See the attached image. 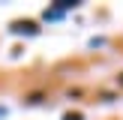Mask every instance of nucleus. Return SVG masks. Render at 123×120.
I'll use <instances>...</instances> for the list:
<instances>
[{
    "instance_id": "f03ea898",
    "label": "nucleus",
    "mask_w": 123,
    "mask_h": 120,
    "mask_svg": "<svg viewBox=\"0 0 123 120\" xmlns=\"http://www.w3.org/2000/svg\"><path fill=\"white\" fill-rule=\"evenodd\" d=\"M60 15H63V12H60L57 6H51V9H45V18H48V21H54V18H60Z\"/></svg>"
},
{
    "instance_id": "20e7f679",
    "label": "nucleus",
    "mask_w": 123,
    "mask_h": 120,
    "mask_svg": "<svg viewBox=\"0 0 123 120\" xmlns=\"http://www.w3.org/2000/svg\"><path fill=\"white\" fill-rule=\"evenodd\" d=\"M120 84H123V78H120Z\"/></svg>"
},
{
    "instance_id": "f257e3e1",
    "label": "nucleus",
    "mask_w": 123,
    "mask_h": 120,
    "mask_svg": "<svg viewBox=\"0 0 123 120\" xmlns=\"http://www.w3.org/2000/svg\"><path fill=\"white\" fill-rule=\"evenodd\" d=\"M12 33H27V36H36V33H39V27H36L33 21H15V24H12Z\"/></svg>"
},
{
    "instance_id": "7ed1b4c3",
    "label": "nucleus",
    "mask_w": 123,
    "mask_h": 120,
    "mask_svg": "<svg viewBox=\"0 0 123 120\" xmlns=\"http://www.w3.org/2000/svg\"><path fill=\"white\" fill-rule=\"evenodd\" d=\"M63 120H81V114H78V111L72 114V111H69V114H63Z\"/></svg>"
}]
</instances>
